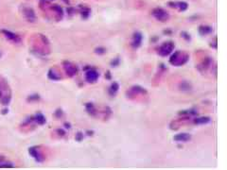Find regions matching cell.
<instances>
[{"instance_id": "cell-1", "label": "cell", "mask_w": 227, "mask_h": 170, "mask_svg": "<svg viewBox=\"0 0 227 170\" xmlns=\"http://www.w3.org/2000/svg\"><path fill=\"white\" fill-rule=\"evenodd\" d=\"M153 15L155 16V18L158 19L160 21H165L166 19L169 18V15L166 11H163L162 9H156L153 11Z\"/></svg>"}, {"instance_id": "cell-2", "label": "cell", "mask_w": 227, "mask_h": 170, "mask_svg": "<svg viewBox=\"0 0 227 170\" xmlns=\"http://www.w3.org/2000/svg\"><path fill=\"white\" fill-rule=\"evenodd\" d=\"M86 79H87V80H89V81H95V80L98 79L97 72H95V71L88 72L87 75H86Z\"/></svg>"}]
</instances>
